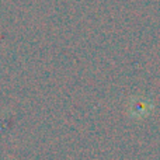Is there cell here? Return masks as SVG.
<instances>
[{"mask_svg":"<svg viewBox=\"0 0 160 160\" xmlns=\"http://www.w3.org/2000/svg\"><path fill=\"white\" fill-rule=\"evenodd\" d=\"M148 111H149V105L143 104V102H138L132 108V112L136 115H145V114H148Z\"/></svg>","mask_w":160,"mask_h":160,"instance_id":"6da1fadb","label":"cell"}]
</instances>
